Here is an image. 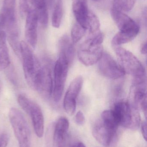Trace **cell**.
Returning <instances> with one entry per match:
<instances>
[{
	"mask_svg": "<svg viewBox=\"0 0 147 147\" xmlns=\"http://www.w3.org/2000/svg\"><path fill=\"white\" fill-rule=\"evenodd\" d=\"M20 52L26 81L31 88L36 90L41 65L30 46L25 41L20 43Z\"/></svg>",
	"mask_w": 147,
	"mask_h": 147,
	"instance_id": "6da1fadb",
	"label": "cell"
},
{
	"mask_svg": "<svg viewBox=\"0 0 147 147\" xmlns=\"http://www.w3.org/2000/svg\"><path fill=\"white\" fill-rule=\"evenodd\" d=\"M114 111L120 126L130 129H137L140 124V116L138 108L128 102L120 101L115 104Z\"/></svg>",
	"mask_w": 147,
	"mask_h": 147,
	"instance_id": "7a4b0ae2",
	"label": "cell"
},
{
	"mask_svg": "<svg viewBox=\"0 0 147 147\" xmlns=\"http://www.w3.org/2000/svg\"><path fill=\"white\" fill-rule=\"evenodd\" d=\"M9 116L19 147H30L31 133L24 115L19 110L12 108L9 111Z\"/></svg>",
	"mask_w": 147,
	"mask_h": 147,
	"instance_id": "3957f363",
	"label": "cell"
},
{
	"mask_svg": "<svg viewBox=\"0 0 147 147\" xmlns=\"http://www.w3.org/2000/svg\"><path fill=\"white\" fill-rule=\"evenodd\" d=\"M120 65L125 73L134 77L135 79H144L146 74L144 66L140 60L129 51L118 46L114 48Z\"/></svg>",
	"mask_w": 147,
	"mask_h": 147,
	"instance_id": "277c9868",
	"label": "cell"
},
{
	"mask_svg": "<svg viewBox=\"0 0 147 147\" xmlns=\"http://www.w3.org/2000/svg\"><path fill=\"white\" fill-rule=\"evenodd\" d=\"M17 101L20 106L30 116L36 136L40 138L43 137L45 122L40 107L38 104L25 95H19Z\"/></svg>",
	"mask_w": 147,
	"mask_h": 147,
	"instance_id": "5b68a950",
	"label": "cell"
},
{
	"mask_svg": "<svg viewBox=\"0 0 147 147\" xmlns=\"http://www.w3.org/2000/svg\"><path fill=\"white\" fill-rule=\"evenodd\" d=\"M69 66L67 62L60 58L55 63L52 94L54 100L56 102H59L64 92Z\"/></svg>",
	"mask_w": 147,
	"mask_h": 147,
	"instance_id": "8992f818",
	"label": "cell"
},
{
	"mask_svg": "<svg viewBox=\"0 0 147 147\" xmlns=\"http://www.w3.org/2000/svg\"><path fill=\"white\" fill-rule=\"evenodd\" d=\"M98 62L99 72L108 78L118 79L123 77L126 73L120 64L107 53H104Z\"/></svg>",
	"mask_w": 147,
	"mask_h": 147,
	"instance_id": "52a82bcc",
	"label": "cell"
},
{
	"mask_svg": "<svg viewBox=\"0 0 147 147\" xmlns=\"http://www.w3.org/2000/svg\"><path fill=\"white\" fill-rule=\"evenodd\" d=\"M83 83L82 77H77L70 84L64 98V108L67 114L72 115L76 111L77 100Z\"/></svg>",
	"mask_w": 147,
	"mask_h": 147,
	"instance_id": "ba28073f",
	"label": "cell"
},
{
	"mask_svg": "<svg viewBox=\"0 0 147 147\" xmlns=\"http://www.w3.org/2000/svg\"><path fill=\"white\" fill-rule=\"evenodd\" d=\"M103 53L102 45L91 46L83 42L78 51V57L84 65L91 66L99 61Z\"/></svg>",
	"mask_w": 147,
	"mask_h": 147,
	"instance_id": "9c48e42d",
	"label": "cell"
},
{
	"mask_svg": "<svg viewBox=\"0 0 147 147\" xmlns=\"http://www.w3.org/2000/svg\"><path fill=\"white\" fill-rule=\"evenodd\" d=\"M118 130L110 128L102 121L98 122L92 129V134L96 140L105 147L112 146L117 137Z\"/></svg>",
	"mask_w": 147,
	"mask_h": 147,
	"instance_id": "30bf717a",
	"label": "cell"
},
{
	"mask_svg": "<svg viewBox=\"0 0 147 147\" xmlns=\"http://www.w3.org/2000/svg\"><path fill=\"white\" fill-rule=\"evenodd\" d=\"M111 16L121 32L134 33L138 34L140 27L132 18L123 12L112 7Z\"/></svg>",
	"mask_w": 147,
	"mask_h": 147,
	"instance_id": "8fae6325",
	"label": "cell"
},
{
	"mask_svg": "<svg viewBox=\"0 0 147 147\" xmlns=\"http://www.w3.org/2000/svg\"><path fill=\"white\" fill-rule=\"evenodd\" d=\"M51 70L48 65L41 66L36 89V90L39 92L47 98L51 96L53 90V81Z\"/></svg>",
	"mask_w": 147,
	"mask_h": 147,
	"instance_id": "7c38bea8",
	"label": "cell"
},
{
	"mask_svg": "<svg viewBox=\"0 0 147 147\" xmlns=\"http://www.w3.org/2000/svg\"><path fill=\"white\" fill-rule=\"evenodd\" d=\"M25 37L28 45L35 49L38 41V26L39 23L36 10L29 12L26 17Z\"/></svg>",
	"mask_w": 147,
	"mask_h": 147,
	"instance_id": "4fadbf2b",
	"label": "cell"
},
{
	"mask_svg": "<svg viewBox=\"0 0 147 147\" xmlns=\"http://www.w3.org/2000/svg\"><path fill=\"white\" fill-rule=\"evenodd\" d=\"M70 123L65 117L59 118L55 124L54 133L53 140L57 147H63L66 140Z\"/></svg>",
	"mask_w": 147,
	"mask_h": 147,
	"instance_id": "5bb4252c",
	"label": "cell"
},
{
	"mask_svg": "<svg viewBox=\"0 0 147 147\" xmlns=\"http://www.w3.org/2000/svg\"><path fill=\"white\" fill-rule=\"evenodd\" d=\"M59 58L65 60L69 66L72 63L75 57V48L69 37L66 34L63 35L58 43Z\"/></svg>",
	"mask_w": 147,
	"mask_h": 147,
	"instance_id": "9a60e30c",
	"label": "cell"
},
{
	"mask_svg": "<svg viewBox=\"0 0 147 147\" xmlns=\"http://www.w3.org/2000/svg\"><path fill=\"white\" fill-rule=\"evenodd\" d=\"M72 11L77 22L87 29V17L89 11L87 0H72Z\"/></svg>",
	"mask_w": 147,
	"mask_h": 147,
	"instance_id": "2e32d148",
	"label": "cell"
},
{
	"mask_svg": "<svg viewBox=\"0 0 147 147\" xmlns=\"http://www.w3.org/2000/svg\"><path fill=\"white\" fill-rule=\"evenodd\" d=\"M7 40V35L5 31H0V71L5 69L10 64Z\"/></svg>",
	"mask_w": 147,
	"mask_h": 147,
	"instance_id": "e0dca14e",
	"label": "cell"
},
{
	"mask_svg": "<svg viewBox=\"0 0 147 147\" xmlns=\"http://www.w3.org/2000/svg\"><path fill=\"white\" fill-rule=\"evenodd\" d=\"M47 0H37V11L39 22L44 27L47 26L48 22V13Z\"/></svg>",
	"mask_w": 147,
	"mask_h": 147,
	"instance_id": "ac0fdd59",
	"label": "cell"
},
{
	"mask_svg": "<svg viewBox=\"0 0 147 147\" xmlns=\"http://www.w3.org/2000/svg\"><path fill=\"white\" fill-rule=\"evenodd\" d=\"M101 121L104 124L113 129L118 130L119 122L112 110H105L102 113Z\"/></svg>",
	"mask_w": 147,
	"mask_h": 147,
	"instance_id": "d6986e66",
	"label": "cell"
},
{
	"mask_svg": "<svg viewBox=\"0 0 147 147\" xmlns=\"http://www.w3.org/2000/svg\"><path fill=\"white\" fill-rule=\"evenodd\" d=\"M137 35L138 34L134 33L125 32L120 31L113 38L112 44L115 46H118L129 43L133 40Z\"/></svg>",
	"mask_w": 147,
	"mask_h": 147,
	"instance_id": "ffe728a7",
	"label": "cell"
},
{
	"mask_svg": "<svg viewBox=\"0 0 147 147\" xmlns=\"http://www.w3.org/2000/svg\"><path fill=\"white\" fill-rule=\"evenodd\" d=\"M63 15V7L62 0H57L52 16V25L55 28H58L60 27Z\"/></svg>",
	"mask_w": 147,
	"mask_h": 147,
	"instance_id": "44dd1931",
	"label": "cell"
},
{
	"mask_svg": "<svg viewBox=\"0 0 147 147\" xmlns=\"http://www.w3.org/2000/svg\"><path fill=\"white\" fill-rule=\"evenodd\" d=\"M37 0H19V9L22 17L26 18L28 13L36 10Z\"/></svg>",
	"mask_w": 147,
	"mask_h": 147,
	"instance_id": "7402d4cb",
	"label": "cell"
},
{
	"mask_svg": "<svg viewBox=\"0 0 147 147\" xmlns=\"http://www.w3.org/2000/svg\"><path fill=\"white\" fill-rule=\"evenodd\" d=\"M100 23L99 19L94 13L89 11L87 17L86 27L90 32L94 35L99 32Z\"/></svg>",
	"mask_w": 147,
	"mask_h": 147,
	"instance_id": "603a6c76",
	"label": "cell"
},
{
	"mask_svg": "<svg viewBox=\"0 0 147 147\" xmlns=\"http://www.w3.org/2000/svg\"><path fill=\"white\" fill-rule=\"evenodd\" d=\"M16 0H4L0 14L6 18L15 17Z\"/></svg>",
	"mask_w": 147,
	"mask_h": 147,
	"instance_id": "cb8c5ba5",
	"label": "cell"
},
{
	"mask_svg": "<svg viewBox=\"0 0 147 147\" xmlns=\"http://www.w3.org/2000/svg\"><path fill=\"white\" fill-rule=\"evenodd\" d=\"M87 29L77 22L74 24L71 29V36L72 42L77 43L84 36Z\"/></svg>",
	"mask_w": 147,
	"mask_h": 147,
	"instance_id": "d4e9b609",
	"label": "cell"
},
{
	"mask_svg": "<svg viewBox=\"0 0 147 147\" xmlns=\"http://www.w3.org/2000/svg\"><path fill=\"white\" fill-rule=\"evenodd\" d=\"M136 0H114L113 7L122 12L132 10Z\"/></svg>",
	"mask_w": 147,
	"mask_h": 147,
	"instance_id": "484cf974",
	"label": "cell"
},
{
	"mask_svg": "<svg viewBox=\"0 0 147 147\" xmlns=\"http://www.w3.org/2000/svg\"><path fill=\"white\" fill-rule=\"evenodd\" d=\"M75 122L78 125H83L85 122V117L83 112L81 111H78L75 116Z\"/></svg>",
	"mask_w": 147,
	"mask_h": 147,
	"instance_id": "4316f807",
	"label": "cell"
},
{
	"mask_svg": "<svg viewBox=\"0 0 147 147\" xmlns=\"http://www.w3.org/2000/svg\"><path fill=\"white\" fill-rule=\"evenodd\" d=\"M9 140V137L7 134L0 135V147H7Z\"/></svg>",
	"mask_w": 147,
	"mask_h": 147,
	"instance_id": "83f0119b",
	"label": "cell"
},
{
	"mask_svg": "<svg viewBox=\"0 0 147 147\" xmlns=\"http://www.w3.org/2000/svg\"><path fill=\"white\" fill-rule=\"evenodd\" d=\"M141 131L143 138L147 140V123L146 121H143L141 124Z\"/></svg>",
	"mask_w": 147,
	"mask_h": 147,
	"instance_id": "f1b7e54d",
	"label": "cell"
},
{
	"mask_svg": "<svg viewBox=\"0 0 147 147\" xmlns=\"http://www.w3.org/2000/svg\"><path fill=\"white\" fill-rule=\"evenodd\" d=\"M141 52L142 54H147V42H144L142 45L141 47Z\"/></svg>",
	"mask_w": 147,
	"mask_h": 147,
	"instance_id": "f546056e",
	"label": "cell"
},
{
	"mask_svg": "<svg viewBox=\"0 0 147 147\" xmlns=\"http://www.w3.org/2000/svg\"><path fill=\"white\" fill-rule=\"evenodd\" d=\"M71 147H86V146L82 142H78L73 144Z\"/></svg>",
	"mask_w": 147,
	"mask_h": 147,
	"instance_id": "4dcf8cb0",
	"label": "cell"
},
{
	"mask_svg": "<svg viewBox=\"0 0 147 147\" xmlns=\"http://www.w3.org/2000/svg\"><path fill=\"white\" fill-rule=\"evenodd\" d=\"M47 4L51 5L52 3L53 0H47Z\"/></svg>",
	"mask_w": 147,
	"mask_h": 147,
	"instance_id": "1f68e13d",
	"label": "cell"
},
{
	"mask_svg": "<svg viewBox=\"0 0 147 147\" xmlns=\"http://www.w3.org/2000/svg\"><path fill=\"white\" fill-rule=\"evenodd\" d=\"M92 1H98V0H92Z\"/></svg>",
	"mask_w": 147,
	"mask_h": 147,
	"instance_id": "d6a6232c",
	"label": "cell"
}]
</instances>
